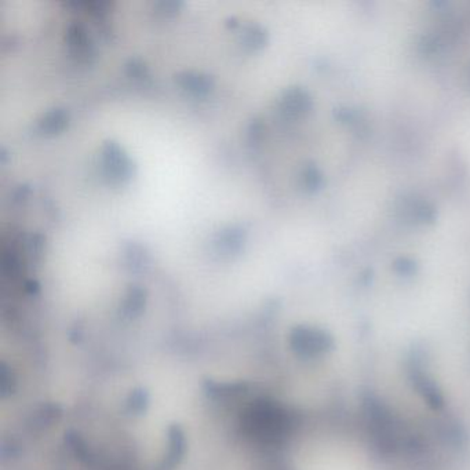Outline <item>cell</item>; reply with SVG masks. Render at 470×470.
<instances>
[{"label": "cell", "mask_w": 470, "mask_h": 470, "mask_svg": "<svg viewBox=\"0 0 470 470\" xmlns=\"http://www.w3.org/2000/svg\"><path fill=\"white\" fill-rule=\"evenodd\" d=\"M414 370V383L417 385V387L419 389V392L426 397V400L429 401V404H432L435 408H439L443 405V397L439 392V389L436 387V385L432 382V379H429V376L423 373H421L417 366L412 369Z\"/></svg>", "instance_id": "obj_1"}]
</instances>
